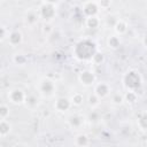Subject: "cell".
Listing matches in <instances>:
<instances>
[{"label":"cell","mask_w":147,"mask_h":147,"mask_svg":"<svg viewBox=\"0 0 147 147\" xmlns=\"http://www.w3.org/2000/svg\"><path fill=\"white\" fill-rule=\"evenodd\" d=\"M142 45L147 48V33L144 36V38H142Z\"/></svg>","instance_id":"31"},{"label":"cell","mask_w":147,"mask_h":147,"mask_svg":"<svg viewBox=\"0 0 147 147\" xmlns=\"http://www.w3.org/2000/svg\"><path fill=\"white\" fill-rule=\"evenodd\" d=\"M103 60H105L103 54H102V53H100V52H98V51L94 53V55H93V56H92V59H91V61H92L94 64H96V65L101 64V63L103 62Z\"/></svg>","instance_id":"23"},{"label":"cell","mask_w":147,"mask_h":147,"mask_svg":"<svg viewBox=\"0 0 147 147\" xmlns=\"http://www.w3.org/2000/svg\"><path fill=\"white\" fill-rule=\"evenodd\" d=\"M24 105H25L26 108H29V109H34V108H37L38 105H39V99L37 98L36 94H26Z\"/></svg>","instance_id":"14"},{"label":"cell","mask_w":147,"mask_h":147,"mask_svg":"<svg viewBox=\"0 0 147 147\" xmlns=\"http://www.w3.org/2000/svg\"><path fill=\"white\" fill-rule=\"evenodd\" d=\"M40 15H39V11H36L33 9H30L25 13V16H24V22L25 24H28L29 26H33L34 24L38 23V20H39Z\"/></svg>","instance_id":"11"},{"label":"cell","mask_w":147,"mask_h":147,"mask_svg":"<svg viewBox=\"0 0 147 147\" xmlns=\"http://www.w3.org/2000/svg\"><path fill=\"white\" fill-rule=\"evenodd\" d=\"M88 119H90V122H93V123L98 122V121L100 119V115H99V113L95 111V110H92V111L88 114Z\"/></svg>","instance_id":"26"},{"label":"cell","mask_w":147,"mask_h":147,"mask_svg":"<svg viewBox=\"0 0 147 147\" xmlns=\"http://www.w3.org/2000/svg\"><path fill=\"white\" fill-rule=\"evenodd\" d=\"M44 2H46V3H51V5H56V3H59L60 2V0H44Z\"/></svg>","instance_id":"30"},{"label":"cell","mask_w":147,"mask_h":147,"mask_svg":"<svg viewBox=\"0 0 147 147\" xmlns=\"http://www.w3.org/2000/svg\"><path fill=\"white\" fill-rule=\"evenodd\" d=\"M85 118L79 114H74L68 117V124L72 130H79L84 126Z\"/></svg>","instance_id":"9"},{"label":"cell","mask_w":147,"mask_h":147,"mask_svg":"<svg viewBox=\"0 0 147 147\" xmlns=\"http://www.w3.org/2000/svg\"><path fill=\"white\" fill-rule=\"evenodd\" d=\"M110 100H111V103L113 105L119 106V105H122L124 102V95L123 94H119V93H114V94H111Z\"/></svg>","instance_id":"22"},{"label":"cell","mask_w":147,"mask_h":147,"mask_svg":"<svg viewBox=\"0 0 147 147\" xmlns=\"http://www.w3.org/2000/svg\"><path fill=\"white\" fill-rule=\"evenodd\" d=\"M70 100L72 102V106H77L78 107V106H82L83 105V102H84V95L82 93H79V92H76L70 98Z\"/></svg>","instance_id":"19"},{"label":"cell","mask_w":147,"mask_h":147,"mask_svg":"<svg viewBox=\"0 0 147 147\" xmlns=\"http://www.w3.org/2000/svg\"><path fill=\"white\" fill-rule=\"evenodd\" d=\"M100 101H101V98H100L99 95H96L94 92H93L92 94H90V95H88L87 102H88V105H90L92 108H95V107H98V106L100 105Z\"/></svg>","instance_id":"20"},{"label":"cell","mask_w":147,"mask_h":147,"mask_svg":"<svg viewBox=\"0 0 147 147\" xmlns=\"http://www.w3.org/2000/svg\"><path fill=\"white\" fill-rule=\"evenodd\" d=\"M7 40H8V42H9L11 46H16V45H18V44L22 42L23 36H22L21 31H18V30H13V31L9 32V36H8Z\"/></svg>","instance_id":"12"},{"label":"cell","mask_w":147,"mask_h":147,"mask_svg":"<svg viewBox=\"0 0 147 147\" xmlns=\"http://www.w3.org/2000/svg\"><path fill=\"white\" fill-rule=\"evenodd\" d=\"M9 36V31H7V29L5 26L1 28V41H3L5 39H7Z\"/></svg>","instance_id":"29"},{"label":"cell","mask_w":147,"mask_h":147,"mask_svg":"<svg viewBox=\"0 0 147 147\" xmlns=\"http://www.w3.org/2000/svg\"><path fill=\"white\" fill-rule=\"evenodd\" d=\"M39 15L42 20H45L46 22H49L52 21L54 17H55V14H56V10H55V6L54 5H51V3H46L44 2L40 8H39Z\"/></svg>","instance_id":"4"},{"label":"cell","mask_w":147,"mask_h":147,"mask_svg":"<svg viewBox=\"0 0 147 147\" xmlns=\"http://www.w3.org/2000/svg\"><path fill=\"white\" fill-rule=\"evenodd\" d=\"M99 8H100L99 3L96 1H94V0H88V1H85L83 3V13L85 14L86 17L98 15Z\"/></svg>","instance_id":"6"},{"label":"cell","mask_w":147,"mask_h":147,"mask_svg":"<svg viewBox=\"0 0 147 147\" xmlns=\"http://www.w3.org/2000/svg\"><path fill=\"white\" fill-rule=\"evenodd\" d=\"M7 96H8L9 102H11L14 105H22L25 101L26 93L21 88H13L8 92Z\"/></svg>","instance_id":"5"},{"label":"cell","mask_w":147,"mask_h":147,"mask_svg":"<svg viewBox=\"0 0 147 147\" xmlns=\"http://www.w3.org/2000/svg\"><path fill=\"white\" fill-rule=\"evenodd\" d=\"M121 45V38L118 34H113V36H109L108 39H107V46L111 49H116L118 48Z\"/></svg>","instance_id":"15"},{"label":"cell","mask_w":147,"mask_h":147,"mask_svg":"<svg viewBox=\"0 0 147 147\" xmlns=\"http://www.w3.org/2000/svg\"><path fill=\"white\" fill-rule=\"evenodd\" d=\"M138 125L142 129V130H147V113H144L139 119H138Z\"/></svg>","instance_id":"24"},{"label":"cell","mask_w":147,"mask_h":147,"mask_svg":"<svg viewBox=\"0 0 147 147\" xmlns=\"http://www.w3.org/2000/svg\"><path fill=\"white\" fill-rule=\"evenodd\" d=\"M8 116H9V108L6 105H1V107H0V118L1 119H7Z\"/></svg>","instance_id":"25"},{"label":"cell","mask_w":147,"mask_h":147,"mask_svg":"<svg viewBox=\"0 0 147 147\" xmlns=\"http://www.w3.org/2000/svg\"><path fill=\"white\" fill-rule=\"evenodd\" d=\"M11 130V125L7 119H1L0 122V137H6Z\"/></svg>","instance_id":"16"},{"label":"cell","mask_w":147,"mask_h":147,"mask_svg":"<svg viewBox=\"0 0 147 147\" xmlns=\"http://www.w3.org/2000/svg\"><path fill=\"white\" fill-rule=\"evenodd\" d=\"M72 106V102L69 98H65V96H61V98H57L56 101L54 102V108L56 111L59 113H64V111H68Z\"/></svg>","instance_id":"8"},{"label":"cell","mask_w":147,"mask_h":147,"mask_svg":"<svg viewBox=\"0 0 147 147\" xmlns=\"http://www.w3.org/2000/svg\"><path fill=\"white\" fill-rule=\"evenodd\" d=\"M95 52H96L95 45L92 41L83 40V41H80L76 45L74 54L78 60H87V59L91 60Z\"/></svg>","instance_id":"1"},{"label":"cell","mask_w":147,"mask_h":147,"mask_svg":"<svg viewBox=\"0 0 147 147\" xmlns=\"http://www.w3.org/2000/svg\"><path fill=\"white\" fill-rule=\"evenodd\" d=\"M123 84L127 90L136 91L141 85V77L137 71L130 70L129 72L125 74V76L123 78Z\"/></svg>","instance_id":"2"},{"label":"cell","mask_w":147,"mask_h":147,"mask_svg":"<svg viewBox=\"0 0 147 147\" xmlns=\"http://www.w3.org/2000/svg\"><path fill=\"white\" fill-rule=\"evenodd\" d=\"M138 100V94L136 93V91L132 90H127V92L124 94V101L129 102V103H134Z\"/></svg>","instance_id":"18"},{"label":"cell","mask_w":147,"mask_h":147,"mask_svg":"<svg viewBox=\"0 0 147 147\" xmlns=\"http://www.w3.org/2000/svg\"><path fill=\"white\" fill-rule=\"evenodd\" d=\"M75 144L77 146H87L88 145V137L84 133H79L75 138Z\"/></svg>","instance_id":"21"},{"label":"cell","mask_w":147,"mask_h":147,"mask_svg":"<svg viewBox=\"0 0 147 147\" xmlns=\"http://www.w3.org/2000/svg\"><path fill=\"white\" fill-rule=\"evenodd\" d=\"M99 3V6H100V8H108L109 6H110V3H111V0H101L100 2H98Z\"/></svg>","instance_id":"28"},{"label":"cell","mask_w":147,"mask_h":147,"mask_svg":"<svg viewBox=\"0 0 147 147\" xmlns=\"http://www.w3.org/2000/svg\"><path fill=\"white\" fill-rule=\"evenodd\" d=\"M127 28H129L127 26V23L124 20H121V18H118L117 22H116V24L114 25V30H115L116 34H118V36H123L124 33H126Z\"/></svg>","instance_id":"13"},{"label":"cell","mask_w":147,"mask_h":147,"mask_svg":"<svg viewBox=\"0 0 147 147\" xmlns=\"http://www.w3.org/2000/svg\"><path fill=\"white\" fill-rule=\"evenodd\" d=\"M78 80L80 82L82 85L84 86H92L95 83V76L91 70H83L78 75Z\"/></svg>","instance_id":"7"},{"label":"cell","mask_w":147,"mask_h":147,"mask_svg":"<svg viewBox=\"0 0 147 147\" xmlns=\"http://www.w3.org/2000/svg\"><path fill=\"white\" fill-rule=\"evenodd\" d=\"M87 28L90 29H96L99 25H100V20L98 17V15H94V16H88L86 17V21H85Z\"/></svg>","instance_id":"17"},{"label":"cell","mask_w":147,"mask_h":147,"mask_svg":"<svg viewBox=\"0 0 147 147\" xmlns=\"http://www.w3.org/2000/svg\"><path fill=\"white\" fill-rule=\"evenodd\" d=\"M94 1H96V2H100V1H101V0H94Z\"/></svg>","instance_id":"32"},{"label":"cell","mask_w":147,"mask_h":147,"mask_svg":"<svg viewBox=\"0 0 147 147\" xmlns=\"http://www.w3.org/2000/svg\"><path fill=\"white\" fill-rule=\"evenodd\" d=\"M110 91H111V87L106 82H101V83H98L94 85V93L96 95H99L101 99L108 96L110 94Z\"/></svg>","instance_id":"10"},{"label":"cell","mask_w":147,"mask_h":147,"mask_svg":"<svg viewBox=\"0 0 147 147\" xmlns=\"http://www.w3.org/2000/svg\"><path fill=\"white\" fill-rule=\"evenodd\" d=\"M14 61H15L16 63H18V64H23V63L25 62V57H24L23 55H21V54H16V55L14 56Z\"/></svg>","instance_id":"27"},{"label":"cell","mask_w":147,"mask_h":147,"mask_svg":"<svg viewBox=\"0 0 147 147\" xmlns=\"http://www.w3.org/2000/svg\"><path fill=\"white\" fill-rule=\"evenodd\" d=\"M38 90H39V93L41 95H44V96H52L55 93L56 86H55V83L52 79H49V78H42L39 82Z\"/></svg>","instance_id":"3"}]
</instances>
